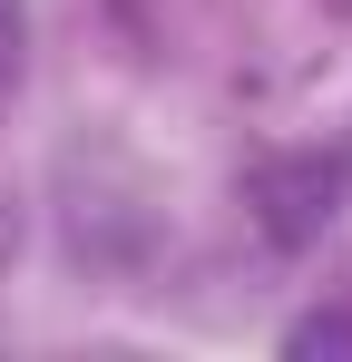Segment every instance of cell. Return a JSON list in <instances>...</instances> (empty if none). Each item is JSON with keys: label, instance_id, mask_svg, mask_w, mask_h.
I'll use <instances>...</instances> for the list:
<instances>
[{"label": "cell", "instance_id": "cell-2", "mask_svg": "<svg viewBox=\"0 0 352 362\" xmlns=\"http://www.w3.org/2000/svg\"><path fill=\"white\" fill-rule=\"evenodd\" d=\"M274 353H284V362H313V353H352V313H343V303H313V313H293L284 333H274Z\"/></svg>", "mask_w": 352, "mask_h": 362}, {"label": "cell", "instance_id": "cell-3", "mask_svg": "<svg viewBox=\"0 0 352 362\" xmlns=\"http://www.w3.org/2000/svg\"><path fill=\"white\" fill-rule=\"evenodd\" d=\"M20 69H30V0H0V98L20 88Z\"/></svg>", "mask_w": 352, "mask_h": 362}, {"label": "cell", "instance_id": "cell-1", "mask_svg": "<svg viewBox=\"0 0 352 362\" xmlns=\"http://www.w3.org/2000/svg\"><path fill=\"white\" fill-rule=\"evenodd\" d=\"M343 186H352V157L333 147H284V157H264L254 177H245V206H254V226H264V245H284V255H303V245H323V226L343 216Z\"/></svg>", "mask_w": 352, "mask_h": 362}]
</instances>
